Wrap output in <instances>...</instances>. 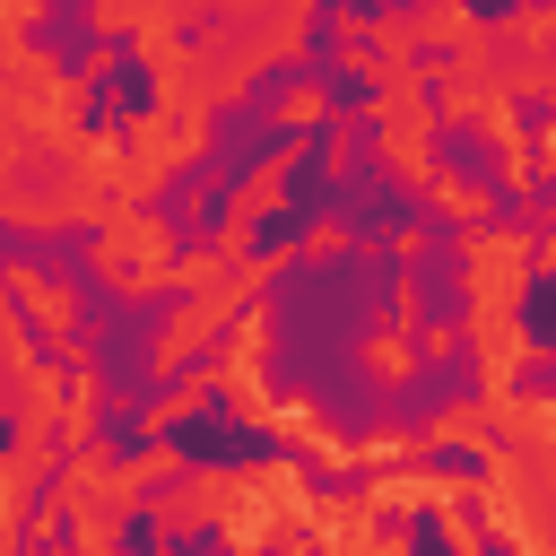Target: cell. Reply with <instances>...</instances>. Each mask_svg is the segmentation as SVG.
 <instances>
[{
    "label": "cell",
    "instance_id": "6da1fadb",
    "mask_svg": "<svg viewBox=\"0 0 556 556\" xmlns=\"http://www.w3.org/2000/svg\"><path fill=\"white\" fill-rule=\"evenodd\" d=\"M96 278H104L113 295H156V287H174V278H182V269H174V217H156V208H139V200L104 208Z\"/></svg>",
    "mask_w": 556,
    "mask_h": 556
},
{
    "label": "cell",
    "instance_id": "7a4b0ae2",
    "mask_svg": "<svg viewBox=\"0 0 556 556\" xmlns=\"http://www.w3.org/2000/svg\"><path fill=\"white\" fill-rule=\"evenodd\" d=\"M426 78H391L382 96H374V156L400 174V182H434V104L417 96Z\"/></svg>",
    "mask_w": 556,
    "mask_h": 556
},
{
    "label": "cell",
    "instance_id": "3957f363",
    "mask_svg": "<svg viewBox=\"0 0 556 556\" xmlns=\"http://www.w3.org/2000/svg\"><path fill=\"white\" fill-rule=\"evenodd\" d=\"M530 269H539V243H530L521 226H469V243H460V287H469V304H521Z\"/></svg>",
    "mask_w": 556,
    "mask_h": 556
},
{
    "label": "cell",
    "instance_id": "277c9868",
    "mask_svg": "<svg viewBox=\"0 0 556 556\" xmlns=\"http://www.w3.org/2000/svg\"><path fill=\"white\" fill-rule=\"evenodd\" d=\"M78 104H87V78H70V70H52V61H35L17 43V61H9V130H70Z\"/></svg>",
    "mask_w": 556,
    "mask_h": 556
},
{
    "label": "cell",
    "instance_id": "5b68a950",
    "mask_svg": "<svg viewBox=\"0 0 556 556\" xmlns=\"http://www.w3.org/2000/svg\"><path fill=\"white\" fill-rule=\"evenodd\" d=\"M469 356H478V382L486 391H513V374L530 365L521 304H469Z\"/></svg>",
    "mask_w": 556,
    "mask_h": 556
},
{
    "label": "cell",
    "instance_id": "8992f818",
    "mask_svg": "<svg viewBox=\"0 0 556 556\" xmlns=\"http://www.w3.org/2000/svg\"><path fill=\"white\" fill-rule=\"evenodd\" d=\"M287 174H295V139H278V156H261L243 182H235V200H226V235H217V252H243L252 243V226L269 217V200L287 191Z\"/></svg>",
    "mask_w": 556,
    "mask_h": 556
},
{
    "label": "cell",
    "instance_id": "52a82bcc",
    "mask_svg": "<svg viewBox=\"0 0 556 556\" xmlns=\"http://www.w3.org/2000/svg\"><path fill=\"white\" fill-rule=\"evenodd\" d=\"M9 304H17V313H35V321H43L52 339H70V321H78V295L43 287V269H26V261L9 269Z\"/></svg>",
    "mask_w": 556,
    "mask_h": 556
},
{
    "label": "cell",
    "instance_id": "ba28073f",
    "mask_svg": "<svg viewBox=\"0 0 556 556\" xmlns=\"http://www.w3.org/2000/svg\"><path fill=\"white\" fill-rule=\"evenodd\" d=\"M426 191H434V208H443L452 226H478V217H486V191H478V182H460V174H434Z\"/></svg>",
    "mask_w": 556,
    "mask_h": 556
},
{
    "label": "cell",
    "instance_id": "9c48e42d",
    "mask_svg": "<svg viewBox=\"0 0 556 556\" xmlns=\"http://www.w3.org/2000/svg\"><path fill=\"white\" fill-rule=\"evenodd\" d=\"M408 365H426V348H408V339H400V330H382V339H374V348H365V374H374V382H400V374H408Z\"/></svg>",
    "mask_w": 556,
    "mask_h": 556
},
{
    "label": "cell",
    "instance_id": "30bf717a",
    "mask_svg": "<svg viewBox=\"0 0 556 556\" xmlns=\"http://www.w3.org/2000/svg\"><path fill=\"white\" fill-rule=\"evenodd\" d=\"M321 113H330V96H321V87H313V78H304V87H295V96H287V104H278V122H287V130H313V122H321Z\"/></svg>",
    "mask_w": 556,
    "mask_h": 556
},
{
    "label": "cell",
    "instance_id": "8fae6325",
    "mask_svg": "<svg viewBox=\"0 0 556 556\" xmlns=\"http://www.w3.org/2000/svg\"><path fill=\"white\" fill-rule=\"evenodd\" d=\"M35 26H43V0H9V35H17V43H26V35H35Z\"/></svg>",
    "mask_w": 556,
    "mask_h": 556
}]
</instances>
